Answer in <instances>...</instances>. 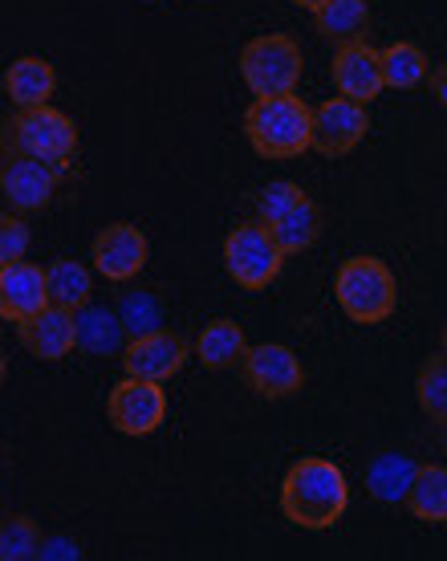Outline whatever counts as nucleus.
<instances>
[{
	"label": "nucleus",
	"instance_id": "nucleus-1",
	"mask_svg": "<svg viewBox=\"0 0 447 561\" xmlns=\"http://www.w3.org/2000/svg\"><path fill=\"white\" fill-rule=\"evenodd\" d=\"M349 505V484L346 472L334 460L322 456H306L297 460L285 480H280V513L285 520H294L297 529H334L342 513Z\"/></svg>",
	"mask_w": 447,
	"mask_h": 561
},
{
	"label": "nucleus",
	"instance_id": "nucleus-2",
	"mask_svg": "<svg viewBox=\"0 0 447 561\" xmlns=\"http://www.w3.org/2000/svg\"><path fill=\"white\" fill-rule=\"evenodd\" d=\"M244 135L265 159H297L309 151V106L297 94L252 99L244 111Z\"/></svg>",
	"mask_w": 447,
	"mask_h": 561
},
{
	"label": "nucleus",
	"instance_id": "nucleus-3",
	"mask_svg": "<svg viewBox=\"0 0 447 561\" xmlns=\"http://www.w3.org/2000/svg\"><path fill=\"white\" fill-rule=\"evenodd\" d=\"M334 294H337L342 313L358 325L387 322L394 313V306H399L394 273L387 268V261H378V256H349V261H342Z\"/></svg>",
	"mask_w": 447,
	"mask_h": 561
},
{
	"label": "nucleus",
	"instance_id": "nucleus-4",
	"mask_svg": "<svg viewBox=\"0 0 447 561\" xmlns=\"http://www.w3.org/2000/svg\"><path fill=\"white\" fill-rule=\"evenodd\" d=\"M0 147L16 154H33L42 163L70 168L73 151H78V123H73L70 114L54 111L49 102H42V106H21V114L4 127Z\"/></svg>",
	"mask_w": 447,
	"mask_h": 561
},
{
	"label": "nucleus",
	"instance_id": "nucleus-5",
	"mask_svg": "<svg viewBox=\"0 0 447 561\" xmlns=\"http://www.w3.org/2000/svg\"><path fill=\"white\" fill-rule=\"evenodd\" d=\"M306 73V57L301 45L285 33H265V37H252L240 49V78L249 85L256 99L268 94H294Z\"/></svg>",
	"mask_w": 447,
	"mask_h": 561
},
{
	"label": "nucleus",
	"instance_id": "nucleus-6",
	"mask_svg": "<svg viewBox=\"0 0 447 561\" xmlns=\"http://www.w3.org/2000/svg\"><path fill=\"white\" fill-rule=\"evenodd\" d=\"M280 265H285V253L261 220L237 225V232L224 240V268L240 289H268L280 277Z\"/></svg>",
	"mask_w": 447,
	"mask_h": 561
},
{
	"label": "nucleus",
	"instance_id": "nucleus-7",
	"mask_svg": "<svg viewBox=\"0 0 447 561\" xmlns=\"http://www.w3.org/2000/svg\"><path fill=\"white\" fill-rule=\"evenodd\" d=\"M61 180H66V168H57V163H42L33 154L16 151L0 154V196L9 199L13 211L45 208L57 187H61Z\"/></svg>",
	"mask_w": 447,
	"mask_h": 561
},
{
	"label": "nucleus",
	"instance_id": "nucleus-8",
	"mask_svg": "<svg viewBox=\"0 0 447 561\" xmlns=\"http://www.w3.org/2000/svg\"><path fill=\"white\" fill-rule=\"evenodd\" d=\"M106 415H111L114 432L151 435L159 423L168 420V394H163V382H147V379L126 375L123 382H114L111 399H106Z\"/></svg>",
	"mask_w": 447,
	"mask_h": 561
},
{
	"label": "nucleus",
	"instance_id": "nucleus-9",
	"mask_svg": "<svg viewBox=\"0 0 447 561\" xmlns=\"http://www.w3.org/2000/svg\"><path fill=\"white\" fill-rule=\"evenodd\" d=\"M366 130H370V114H366V106L363 102L342 99V94L322 102L318 111H309V147L330 154V159L354 151V147L366 139Z\"/></svg>",
	"mask_w": 447,
	"mask_h": 561
},
{
	"label": "nucleus",
	"instance_id": "nucleus-10",
	"mask_svg": "<svg viewBox=\"0 0 447 561\" xmlns=\"http://www.w3.org/2000/svg\"><path fill=\"white\" fill-rule=\"evenodd\" d=\"M240 370L256 394L265 399H285V394H297L306 387V366L289 346L280 342H261V346H249L244 358H240Z\"/></svg>",
	"mask_w": 447,
	"mask_h": 561
},
{
	"label": "nucleus",
	"instance_id": "nucleus-11",
	"mask_svg": "<svg viewBox=\"0 0 447 561\" xmlns=\"http://www.w3.org/2000/svg\"><path fill=\"white\" fill-rule=\"evenodd\" d=\"M187 354H192L187 337L175 334V330H168V325H159V330H151V334L130 337V342H126L123 366H126V375H135V379L168 382L183 370Z\"/></svg>",
	"mask_w": 447,
	"mask_h": 561
},
{
	"label": "nucleus",
	"instance_id": "nucleus-12",
	"mask_svg": "<svg viewBox=\"0 0 447 561\" xmlns=\"http://www.w3.org/2000/svg\"><path fill=\"white\" fill-rule=\"evenodd\" d=\"M147 237H142L139 225H130V220H114V225H106L94 237V249H90V256H94V268H99L106 280H130L139 277L142 265H147Z\"/></svg>",
	"mask_w": 447,
	"mask_h": 561
},
{
	"label": "nucleus",
	"instance_id": "nucleus-13",
	"mask_svg": "<svg viewBox=\"0 0 447 561\" xmlns=\"http://www.w3.org/2000/svg\"><path fill=\"white\" fill-rule=\"evenodd\" d=\"M330 73H334L337 94L349 102H363V106H370V102L387 90V85H382V70H378V49H370L363 37H358V42H346L337 49Z\"/></svg>",
	"mask_w": 447,
	"mask_h": 561
},
{
	"label": "nucleus",
	"instance_id": "nucleus-14",
	"mask_svg": "<svg viewBox=\"0 0 447 561\" xmlns=\"http://www.w3.org/2000/svg\"><path fill=\"white\" fill-rule=\"evenodd\" d=\"M21 325V346L42 363H61L66 354H73V313L61 306H42L37 313H28Z\"/></svg>",
	"mask_w": 447,
	"mask_h": 561
},
{
	"label": "nucleus",
	"instance_id": "nucleus-15",
	"mask_svg": "<svg viewBox=\"0 0 447 561\" xmlns=\"http://www.w3.org/2000/svg\"><path fill=\"white\" fill-rule=\"evenodd\" d=\"M42 306H49L42 265H28L25 256L0 265V318L4 322H25Z\"/></svg>",
	"mask_w": 447,
	"mask_h": 561
},
{
	"label": "nucleus",
	"instance_id": "nucleus-16",
	"mask_svg": "<svg viewBox=\"0 0 447 561\" xmlns=\"http://www.w3.org/2000/svg\"><path fill=\"white\" fill-rule=\"evenodd\" d=\"M123 346L126 334L114 309L94 306V301L73 309V351L94 354V358H114V354H123Z\"/></svg>",
	"mask_w": 447,
	"mask_h": 561
},
{
	"label": "nucleus",
	"instance_id": "nucleus-17",
	"mask_svg": "<svg viewBox=\"0 0 447 561\" xmlns=\"http://www.w3.org/2000/svg\"><path fill=\"white\" fill-rule=\"evenodd\" d=\"M4 90L16 106H42V102L54 99L57 90V70L45 61V57H16L9 73H4Z\"/></svg>",
	"mask_w": 447,
	"mask_h": 561
},
{
	"label": "nucleus",
	"instance_id": "nucleus-18",
	"mask_svg": "<svg viewBox=\"0 0 447 561\" xmlns=\"http://www.w3.org/2000/svg\"><path fill=\"white\" fill-rule=\"evenodd\" d=\"M415 468L420 460H411L406 451H382L370 468H366V489L375 501L382 505H403L406 489H411V480H415Z\"/></svg>",
	"mask_w": 447,
	"mask_h": 561
},
{
	"label": "nucleus",
	"instance_id": "nucleus-19",
	"mask_svg": "<svg viewBox=\"0 0 447 561\" xmlns=\"http://www.w3.org/2000/svg\"><path fill=\"white\" fill-rule=\"evenodd\" d=\"M244 351H249L244 330H240L232 318H216V322L204 325V330H199V337H196V358L208 366V370H228V366H240Z\"/></svg>",
	"mask_w": 447,
	"mask_h": 561
},
{
	"label": "nucleus",
	"instance_id": "nucleus-20",
	"mask_svg": "<svg viewBox=\"0 0 447 561\" xmlns=\"http://www.w3.org/2000/svg\"><path fill=\"white\" fill-rule=\"evenodd\" d=\"M403 505L427 525H444L447 520V468L444 463H420L415 480L406 489Z\"/></svg>",
	"mask_w": 447,
	"mask_h": 561
},
{
	"label": "nucleus",
	"instance_id": "nucleus-21",
	"mask_svg": "<svg viewBox=\"0 0 447 561\" xmlns=\"http://www.w3.org/2000/svg\"><path fill=\"white\" fill-rule=\"evenodd\" d=\"M268 232H273V240H277V249L285 256L306 253L309 244L322 237V208H318L309 196H301L294 208L280 216V220L268 225Z\"/></svg>",
	"mask_w": 447,
	"mask_h": 561
},
{
	"label": "nucleus",
	"instance_id": "nucleus-22",
	"mask_svg": "<svg viewBox=\"0 0 447 561\" xmlns=\"http://www.w3.org/2000/svg\"><path fill=\"white\" fill-rule=\"evenodd\" d=\"M313 25H318L325 42H358L366 25H370V9H366V0H322L313 9Z\"/></svg>",
	"mask_w": 447,
	"mask_h": 561
},
{
	"label": "nucleus",
	"instance_id": "nucleus-23",
	"mask_svg": "<svg viewBox=\"0 0 447 561\" xmlns=\"http://www.w3.org/2000/svg\"><path fill=\"white\" fill-rule=\"evenodd\" d=\"M45 294H49V306H61L73 313V309L85 306L94 297V277H90L85 265L61 256V261H54V265L45 268Z\"/></svg>",
	"mask_w": 447,
	"mask_h": 561
},
{
	"label": "nucleus",
	"instance_id": "nucleus-24",
	"mask_svg": "<svg viewBox=\"0 0 447 561\" xmlns=\"http://www.w3.org/2000/svg\"><path fill=\"white\" fill-rule=\"evenodd\" d=\"M378 70H382V85H391V90H415L427 78L432 61H427V54H423L420 45L394 42L387 49H378Z\"/></svg>",
	"mask_w": 447,
	"mask_h": 561
},
{
	"label": "nucleus",
	"instance_id": "nucleus-25",
	"mask_svg": "<svg viewBox=\"0 0 447 561\" xmlns=\"http://www.w3.org/2000/svg\"><path fill=\"white\" fill-rule=\"evenodd\" d=\"M114 313H118V325H123L126 342L151 334V330L163 325V301H159L151 289H126V294L114 301Z\"/></svg>",
	"mask_w": 447,
	"mask_h": 561
},
{
	"label": "nucleus",
	"instance_id": "nucleus-26",
	"mask_svg": "<svg viewBox=\"0 0 447 561\" xmlns=\"http://www.w3.org/2000/svg\"><path fill=\"white\" fill-rule=\"evenodd\" d=\"M415 394H420V408H423L427 420H435V423L447 420V363H444V354H432V358L420 366Z\"/></svg>",
	"mask_w": 447,
	"mask_h": 561
},
{
	"label": "nucleus",
	"instance_id": "nucleus-27",
	"mask_svg": "<svg viewBox=\"0 0 447 561\" xmlns=\"http://www.w3.org/2000/svg\"><path fill=\"white\" fill-rule=\"evenodd\" d=\"M42 553V529L28 517H0V561H28Z\"/></svg>",
	"mask_w": 447,
	"mask_h": 561
},
{
	"label": "nucleus",
	"instance_id": "nucleus-28",
	"mask_svg": "<svg viewBox=\"0 0 447 561\" xmlns=\"http://www.w3.org/2000/svg\"><path fill=\"white\" fill-rule=\"evenodd\" d=\"M301 196H306V192H301V187H297L294 180L268 183L265 192L256 196V220H261V225H273V220H280V216H285V211L294 208V204H297Z\"/></svg>",
	"mask_w": 447,
	"mask_h": 561
},
{
	"label": "nucleus",
	"instance_id": "nucleus-29",
	"mask_svg": "<svg viewBox=\"0 0 447 561\" xmlns=\"http://www.w3.org/2000/svg\"><path fill=\"white\" fill-rule=\"evenodd\" d=\"M28 240H33V232H28L25 220L13 211H0V265L21 261L28 253Z\"/></svg>",
	"mask_w": 447,
	"mask_h": 561
},
{
	"label": "nucleus",
	"instance_id": "nucleus-30",
	"mask_svg": "<svg viewBox=\"0 0 447 561\" xmlns=\"http://www.w3.org/2000/svg\"><path fill=\"white\" fill-rule=\"evenodd\" d=\"M82 549L78 546H70V541H45L42 537V553L37 558H78Z\"/></svg>",
	"mask_w": 447,
	"mask_h": 561
},
{
	"label": "nucleus",
	"instance_id": "nucleus-31",
	"mask_svg": "<svg viewBox=\"0 0 447 561\" xmlns=\"http://www.w3.org/2000/svg\"><path fill=\"white\" fill-rule=\"evenodd\" d=\"M432 85H435V99H439V102H447V85H444V66H439V70L432 73Z\"/></svg>",
	"mask_w": 447,
	"mask_h": 561
},
{
	"label": "nucleus",
	"instance_id": "nucleus-32",
	"mask_svg": "<svg viewBox=\"0 0 447 561\" xmlns=\"http://www.w3.org/2000/svg\"><path fill=\"white\" fill-rule=\"evenodd\" d=\"M289 4H297V9H309V13H313V9L322 4V0H289Z\"/></svg>",
	"mask_w": 447,
	"mask_h": 561
},
{
	"label": "nucleus",
	"instance_id": "nucleus-33",
	"mask_svg": "<svg viewBox=\"0 0 447 561\" xmlns=\"http://www.w3.org/2000/svg\"><path fill=\"white\" fill-rule=\"evenodd\" d=\"M4 375H9V366H4V358H0V387H4Z\"/></svg>",
	"mask_w": 447,
	"mask_h": 561
}]
</instances>
